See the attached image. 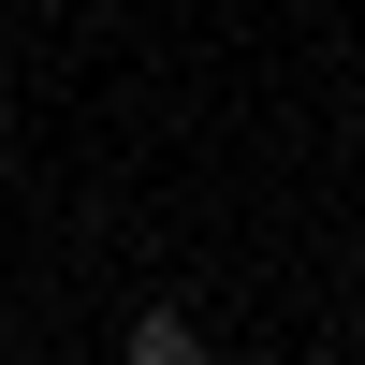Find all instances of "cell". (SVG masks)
I'll return each instance as SVG.
<instances>
[{
	"label": "cell",
	"instance_id": "1",
	"mask_svg": "<svg viewBox=\"0 0 365 365\" xmlns=\"http://www.w3.org/2000/svg\"><path fill=\"white\" fill-rule=\"evenodd\" d=\"M190 351H205L190 307H146V322H132V365H190Z\"/></svg>",
	"mask_w": 365,
	"mask_h": 365
},
{
	"label": "cell",
	"instance_id": "2",
	"mask_svg": "<svg viewBox=\"0 0 365 365\" xmlns=\"http://www.w3.org/2000/svg\"><path fill=\"white\" fill-rule=\"evenodd\" d=\"M0 117H15V103H0Z\"/></svg>",
	"mask_w": 365,
	"mask_h": 365
}]
</instances>
